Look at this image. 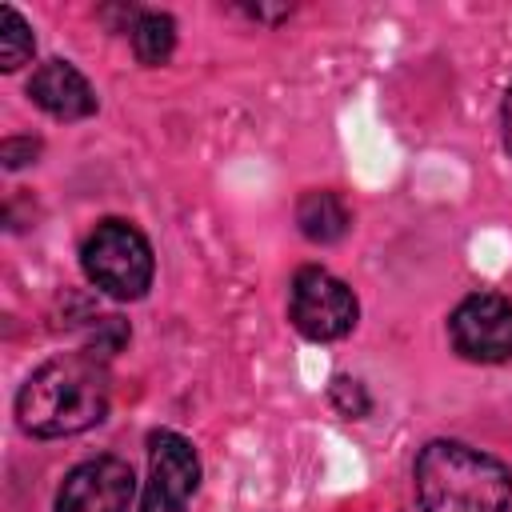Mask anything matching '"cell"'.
Returning a JSON list of instances; mask_svg holds the SVG:
<instances>
[{"label": "cell", "instance_id": "8992f818", "mask_svg": "<svg viewBox=\"0 0 512 512\" xmlns=\"http://www.w3.org/2000/svg\"><path fill=\"white\" fill-rule=\"evenodd\" d=\"M200 488V456L192 440L172 428L148 432V484L140 512H188V500Z\"/></svg>", "mask_w": 512, "mask_h": 512}, {"label": "cell", "instance_id": "52a82bcc", "mask_svg": "<svg viewBox=\"0 0 512 512\" xmlns=\"http://www.w3.org/2000/svg\"><path fill=\"white\" fill-rule=\"evenodd\" d=\"M136 496V472L124 456L100 452L68 468L56 488V512H128Z\"/></svg>", "mask_w": 512, "mask_h": 512}, {"label": "cell", "instance_id": "5b68a950", "mask_svg": "<svg viewBox=\"0 0 512 512\" xmlns=\"http://www.w3.org/2000/svg\"><path fill=\"white\" fill-rule=\"evenodd\" d=\"M448 340L472 364L512 360V300L500 292H468L448 312Z\"/></svg>", "mask_w": 512, "mask_h": 512}, {"label": "cell", "instance_id": "9a60e30c", "mask_svg": "<svg viewBox=\"0 0 512 512\" xmlns=\"http://www.w3.org/2000/svg\"><path fill=\"white\" fill-rule=\"evenodd\" d=\"M500 132H504V148L512 152V84H508V92L500 100Z\"/></svg>", "mask_w": 512, "mask_h": 512}, {"label": "cell", "instance_id": "3957f363", "mask_svg": "<svg viewBox=\"0 0 512 512\" xmlns=\"http://www.w3.org/2000/svg\"><path fill=\"white\" fill-rule=\"evenodd\" d=\"M80 268L92 288H100L112 300H140L152 288L156 276V256L148 236L124 220V216H104L80 244Z\"/></svg>", "mask_w": 512, "mask_h": 512}, {"label": "cell", "instance_id": "7c38bea8", "mask_svg": "<svg viewBox=\"0 0 512 512\" xmlns=\"http://www.w3.org/2000/svg\"><path fill=\"white\" fill-rule=\"evenodd\" d=\"M328 404L344 416V420H364L372 412V396L356 376H332L328 384Z\"/></svg>", "mask_w": 512, "mask_h": 512}, {"label": "cell", "instance_id": "5bb4252c", "mask_svg": "<svg viewBox=\"0 0 512 512\" xmlns=\"http://www.w3.org/2000/svg\"><path fill=\"white\" fill-rule=\"evenodd\" d=\"M240 12H244V16H252V20H264V24H276V20L292 16V8H260V4H256V8H252V4H244Z\"/></svg>", "mask_w": 512, "mask_h": 512}, {"label": "cell", "instance_id": "8fae6325", "mask_svg": "<svg viewBox=\"0 0 512 512\" xmlns=\"http://www.w3.org/2000/svg\"><path fill=\"white\" fill-rule=\"evenodd\" d=\"M32 52H36V36H32L28 20L12 4H4L0 8V68L16 72L20 64L32 60Z\"/></svg>", "mask_w": 512, "mask_h": 512}, {"label": "cell", "instance_id": "277c9868", "mask_svg": "<svg viewBox=\"0 0 512 512\" xmlns=\"http://www.w3.org/2000/svg\"><path fill=\"white\" fill-rule=\"evenodd\" d=\"M360 320V300L352 292V284H344L340 276H332L320 264H304L292 272L288 280V324L316 344L340 340L356 328Z\"/></svg>", "mask_w": 512, "mask_h": 512}, {"label": "cell", "instance_id": "7a4b0ae2", "mask_svg": "<svg viewBox=\"0 0 512 512\" xmlns=\"http://www.w3.org/2000/svg\"><path fill=\"white\" fill-rule=\"evenodd\" d=\"M412 492L420 512H508L512 468L464 440H428L412 460Z\"/></svg>", "mask_w": 512, "mask_h": 512}, {"label": "cell", "instance_id": "ba28073f", "mask_svg": "<svg viewBox=\"0 0 512 512\" xmlns=\"http://www.w3.org/2000/svg\"><path fill=\"white\" fill-rule=\"evenodd\" d=\"M28 96L40 112H48L52 120H88L100 100L96 88L88 84V76L68 64V60H44L32 76H28Z\"/></svg>", "mask_w": 512, "mask_h": 512}, {"label": "cell", "instance_id": "6da1fadb", "mask_svg": "<svg viewBox=\"0 0 512 512\" xmlns=\"http://www.w3.org/2000/svg\"><path fill=\"white\" fill-rule=\"evenodd\" d=\"M112 404L108 360L92 348L60 352L32 368L16 392V420L36 440H64L96 428Z\"/></svg>", "mask_w": 512, "mask_h": 512}, {"label": "cell", "instance_id": "4fadbf2b", "mask_svg": "<svg viewBox=\"0 0 512 512\" xmlns=\"http://www.w3.org/2000/svg\"><path fill=\"white\" fill-rule=\"evenodd\" d=\"M40 148H44V144H40L36 136H8V140L0 144V160H4L8 172H16V168H24V164H36Z\"/></svg>", "mask_w": 512, "mask_h": 512}, {"label": "cell", "instance_id": "30bf717a", "mask_svg": "<svg viewBox=\"0 0 512 512\" xmlns=\"http://www.w3.org/2000/svg\"><path fill=\"white\" fill-rule=\"evenodd\" d=\"M128 40H132V52L140 64L148 68H160L172 60L176 52V20L168 12H156V8H144L132 28H128Z\"/></svg>", "mask_w": 512, "mask_h": 512}, {"label": "cell", "instance_id": "9c48e42d", "mask_svg": "<svg viewBox=\"0 0 512 512\" xmlns=\"http://www.w3.org/2000/svg\"><path fill=\"white\" fill-rule=\"evenodd\" d=\"M296 228L312 244H336L352 228V208L332 188H308L296 200Z\"/></svg>", "mask_w": 512, "mask_h": 512}]
</instances>
